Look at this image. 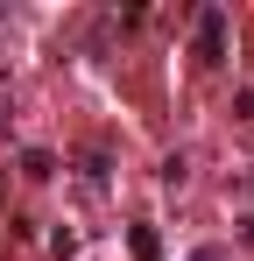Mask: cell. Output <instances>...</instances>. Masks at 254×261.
<instances>
[{
	"instance_id": "6da1fadb",
	"label": "cell",
	"mask_w": 254,
	"mask_h": 261,
	"mask_svg": "<svg viewBox=\"0 0 254 261\" xmlns=\"http://www.w3.org/2000/svg\"><path fill=\"white\" fill-rule=\"evenodd\" d=\"M219 49H226V14L205 7V14H198V57H219Z\"/></svg>"
}]
</instances>
